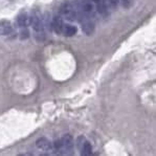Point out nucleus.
Returning a JSON list of instances; mask_svg holds the SVG:
<instances>
[{"label": "nucleus", "mask_w": 156, "mask_h": 156, "mask_svg": "<svg viewBox=\"0 0 156 156\" xmlns=\"http://www.w3.org/2000/svg\"><path fill=\"white\" fill-rule=\"evenodd\" d=\"M30 24L34 30V36L38 42H42L45 39L44 24L42 21V16L39 11H34L33 15L30 16Z\"/></svg>", "instance_id": "nucleus-1"}, {"label": "nucleus", "mask_w": 156, "mask_h": 156, "mask_svg": "<svg viewBox=\"0 0 156 156\" xmlns=\"http://www.w3.org/2000/svg\"><path fill=\"white\" fill-rule=\"evenodd\" d=\"M78 20L81 21V26H82V30L85 35L91 36L93 35L95 30V25L92 20H90L88 17L84 16V14H78Z\"/></svg>", "instance_id": "nucleus-2"}, {"label": "nucleus", "mask_w": 156, "mask_h": 156, "mask_svg": "<svg viewBox=\"0 0 156 156\" xmlns=\"http://www.w3.org/2000/svg\"><path fill=\"white\" fill-rule=\"evenodd\" d=\"M61 14L65 16L69 20H76L78 19V13L74 11V8L70 2H65L63 5L61 6Z\"/></svg>", "instance_id": "nucleus-3"}, {"label": "nucleus", "mask_w": 156, "mask_h": 156, "mask_svg": "<svg viewBox=\"0 0 156 156\" xmlns=\"http://www.w3.org/2000/svg\"><path fill=\"white\" fill-rule=\"evenodd\" d=\"M63 26H64V22H63V19H62L61 16L56 15L52 17V20H51V28L56 34H62V30H63Z\"/></svg>", "instance_id": "nucleus-4"}, {"label": "nucleus", "mask_w": 156, "mask_h": 156, "mask_svg": "<svg viewBox=\"0 0 156 156\" xmlns=\"http://www.w3.org/2000/svg\"><path fill=\"white\" fill-rule=\"evenodd\" d=\"M13 33V26L11 22L8 20L0 21V35L1 36H9Z\"/></svg>", "instance_id": "nucleus-5"}, {"label": "nucleus", "mask_w": 156, "mask_h": 156, "mask_svg": "<svg viewBox=\"0 0 156 156\" xmlns=\"http://www.w3.org/2000/svg\"><path fill=\"white\" fill-rule=\"evenodd\" d=\"M17 24L19 27H27L30 24V16L26 13L20 14L17 17Z\"/></svg>", "instance_id": "nucleus-6"}, {"label": "nucleus", "mask_w": 156, "mask_h": 156, "mask_svg": "<svg viewBox=\"0 0 156 156\" xmlns=\"http://www.w3.org/2000/svg\"><path fill=\"white\" fill-rule=\"evenodd\" d=\"M62 140V144H63V147L66 150V152H71L73 150V138L71 135L69 134H66V135L63 136Z\"/></svg>", "instance_id": "nucleus-7"}, {"label": "nucleus", "mask_w": 156, "mask_h": 156, "mask_svg": "<svg viewBox=\"0 0 156 156\" xmlns=\"http://www.w3.org/2000/svg\"><path fill=\"white\" fill-rule=\"evenodd\" d=\"M36 146H37L40 150H43V151H50L52 149L51 143L45 137L39 138V140L36 141Z\"/></svg>", "instance_id": "nucleus-8"}, {"label": "nucleus", "mask_w": 156, "mask_h": 156, "mask_svg": "<svg viewBox=\"0 0 156 156\" xmlns=\"http://www.w3.org/2000/svg\"><path fill=\"white\" fill-rule=\"evenodd\" d=\"M79 8L81 9V11H82L84 15H87V14L92 12L93 4L90 0H81L80 3H79Z\"/></svg>", "instance_id": "nucleus-9"}, {"label": "nucleus", "mask_w": 156, "mask_h": 156, "mask_svg": "<svg viewBox=\"0 0 156 156\" xmlns=\"http://www.w3.org/2000/svg\"><path fill=\"white\" fill-rule=\"evenodd\" d=\"M78 32V28L74 25L67 24L63 26V30H62V34H63L65 37H73Z\"/></svg>", "instance_id": "nucleus-10"}, {"label": "nucleus", "mask_w": 156, "mask_h": 156, "mask_svg": "<svg viewBox=\"0 0 156 156\" xmlns=\"http://www.w3.org/2000/svg\"><path fill=\"white\" fill-rule=\"evenodd\" d=\"M95 5H97V9H98V12H99L100 15L106 16L108 14V6H107V3L105 0H100L99 2L95 3Z\"/></svg>", "instance_id": "nucleus-11"}, {"label": "nucleus", "mask_w": 156, "mask_h": 156, "mask_svg": "<svg viewBox=\"0 0 156 156\" xmlns=\"http://www.w3.org/2000/svg\"><path fill=\"white\" fill-rule=\"evenodd\" d=\"M79 150L81 151V154L82 155H85V156H88V155H91L92 154V148H91V145L89 141L85 140L83 143V145L81 146Z\"/></svg>", "instance_id": "nucleus-12"}, {"label": "nucleus", "mask_w": 156, "mask_h": 156, "mask_svg": "<svg viewBox=\"0 0 156 156\" xmlns=\"http://www.w3.org/2000/svg\"><path fill=\"white\" fill-rule=\"evenodd\" d=\"M30 37V30H27V27H21L20 33H19V38L21 40H24L27 39Z\"/></svg>", "instance_id": "nucleus-13"}, {"label": "nucleus", "mask_w": 156, "mask_h": 156, "mask_svg": "<svg viewBox=\"0 0 156 156\" xmlns=\"http://www.w3.org/2000/svg\"><path fill=\"white\" fill-rule=\"evenodd\" d=\"M52 147H54L56 150H61L62 147H63V144H62V140H56L52 144Z\"/></svg>", "instance_id": "nucleus-14"}, {"label": "nucleus", "mask_w": 156, "mask_h": 156, "mask_svg": "<svg viewBox=\"0 0 156 156\" xmlns=\"http://www.w3.org/2000/svg\"><path fill=\"white\" fill-rule=\"evenodd\" d=\"M121 4L126 9H129L132 5V0H119Z\"/></svg>", "instance_id": "nucleus-15"}, {"label": "nucleus", "mask_w": 156, "mask_h": 156, "mask_svg": "<svg viewBox=\"0 0 156 156\" xmlns=\"http://www.w3.org/2000/svg\"><path fill=\"white\" fill-rule=\"evenodd\" d=\"M108 1H109L110 5H111L112 8L116 9L117 6H119V0H108Z\"/></svg>", "instance_id": "nucleus-16"}, {"label": "nucleus", "mask_w": 156, "mask_h": 156, "mask_svg": "<svg viewBox=\"0 0 156 156\" xmlns=\"http://www.w3.org/2000/svg\"><path fill=\"white\" fill-rule=\"evenodd\" d=\"M91 2H93V3H97V2H99L100 0H90Z\"/></svg>", "instance_id": "nucleus-17"}]
</instances>
